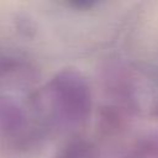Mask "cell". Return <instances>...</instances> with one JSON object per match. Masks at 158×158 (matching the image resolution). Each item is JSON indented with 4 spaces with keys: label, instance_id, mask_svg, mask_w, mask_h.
Returning a JSON list of instances; mask_svg holds the SVG:
<instances>
[{
    "label": "cell",
    "instance_id": "5b68a950",
    "mask_svg": "<svg viewBox=\"0 0 158 158\" xmlns=\"http://www.w3.org/2000/svg\"><path fill=\"white\" fill-rule=\"evenodd\" d=\"M126 158H158V130L148 131L136 138Z\"/></svg>",
    "mask_w": 158,
    "mask_h": 158
},
{
    "label": "cell",
    "instance_id": "6da1fadb",
    "mask_svg": "<svg viewBox=\"0 0 158 158\" xmlns=\"http://www.w3.org/2000/svg\"><path fill=\"white\" fill-rule=\"evenodd\" d=\"M44 98L52 118L63 127H78L90 117L91 89L81 73L75 69L58 72L49 80Z\"/></svg>",
    "mask_w": 158,
    "mask_h": 158
},
{
    "label": "cell",
    "instance_id": "3957f363",
    "mask_svg": "<svg viewBox=\"0 0 158 158\" xmlns=\"http://www.w3.org/2000/svg\"><path fill=\"white\" fill-rule=\"evenodd\" d=\"M27 130L23 109L11 98L0 96V133L9 139L21 141Z\"/></svg>",
    "mask_w": 158,
    "mask_h": 158
},
{
    "label": "cell",
    "instance_id": "277c9868",
    "mask_svg": "<svg viewBox=\"0 0 158 158\" xmlns=\"http://www.w3.org/2000/svg\"><path fill=\"white\" fill-rule=\"evenodd\" d=\"M132 111L115 104L104 105L98 116V128L102 137H116L123 132Z\"/></svg>",
    "mask_w": 158,
    "mask_h": 158
},
{
    "label": "cell",
    "instance_id": "7a4b0ae2",
    "mask_svg": "<svg viewBox=\"0 0 158 158\" xmlns=\"http://www.w3.org/2000/svg\"><path fill=\"white\" fill-rule=\"evenodd\" d=\"M37 79L36 68L22 58L0 56V85L26 88Z\"/></svg>",
    "mask_w": 158,
    "mask_h": 158
},
{
    "label": "cell",
    "instance_id": "52a82bcc",
    "mask_svg": "<svg viewBox=\"0 0 158 158\" xmlns=\"http://www.w3.org/2000/svg\"><path fill=\"white\" fill-rule=\"evenodd\" d=\"M96 2L98 1H95V0H72V1H69V5L75 9L88 10V9L94 7L96 5Z\"/></svg>",
    "mask_w": 158,
    "mask_h": 158
},
{
    "label": "cell",
    "instance_id": "8992f818",
    "mask_svg": "<svg viewBox=\"0 0 158 158\" xmlns=\"http://www.w3.org/2000/svg\"><path fill=\"white\" fill-rule=\"evenodd\" d=\"M57 158H101V154L94 143L85 139H75L63 147Z\"/></svg>",
    "mask_w": 158,
    "mask_h": 158
}]
</instances>
